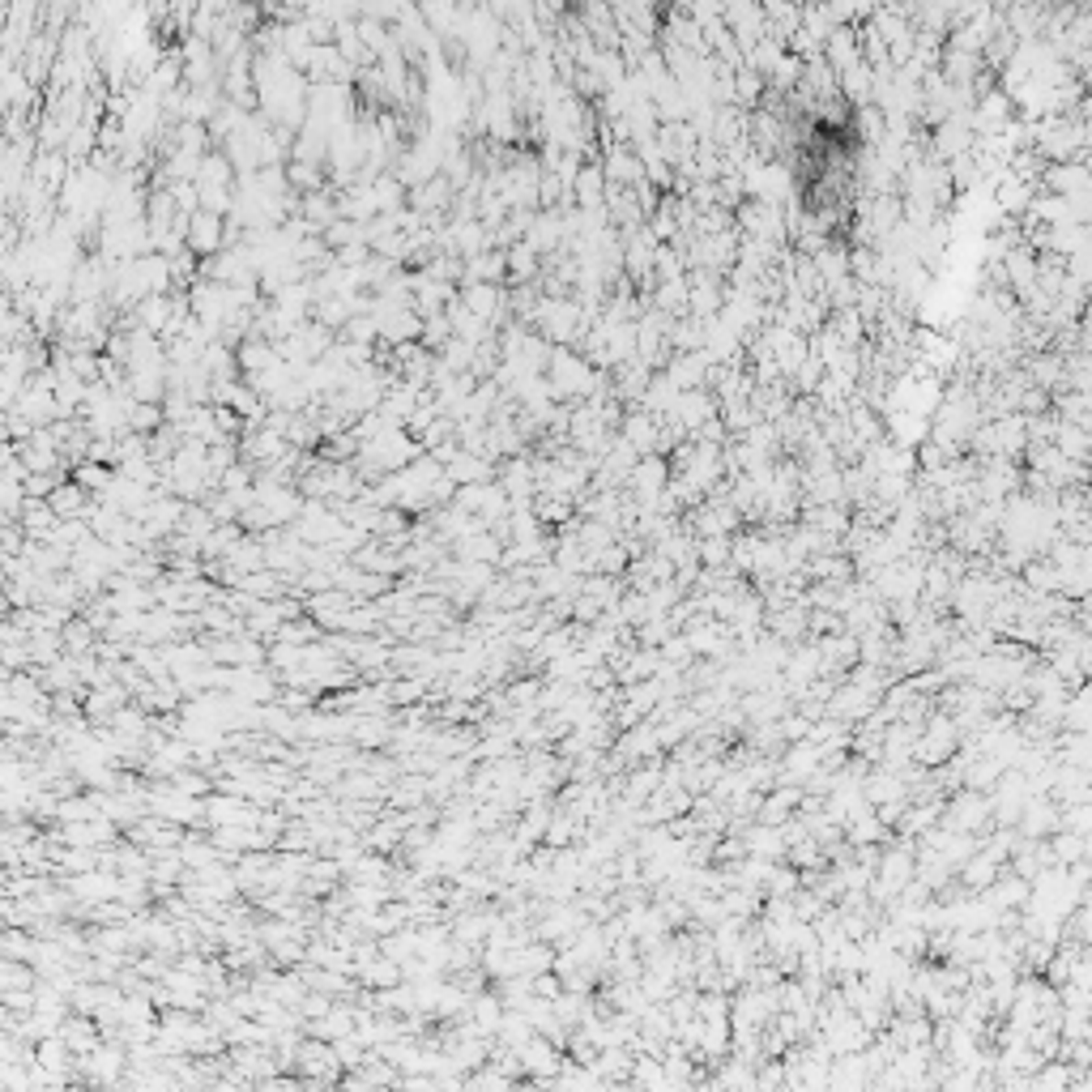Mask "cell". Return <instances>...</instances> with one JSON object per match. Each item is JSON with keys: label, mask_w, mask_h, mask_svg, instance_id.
<instances>
[{"label": "cell", "mask_w": 1092, "mask_h": 1092, "mask_svg": "<svg viewBox=\"0 0 1092 1092\" xmlns=\"http://www.w3.org/2000/svg\"><path fill=\"white\" fill-rule=\"evenodd\" d=\"M184 235H188V252H197V257H218V252H226V218H218V213L210 210H197L188 213L184 223Z\"/></svg>", "instance_id": "1"}, {"label": "cell", "mask_w": 1092, "mask_h": 1092, "mask_svg": "<svg viewBox=\"0 0 1092 1092\" xmlns=\"http://www.w3.org/2000/svg\"><path fill=\"white\" fill-rule=\"evenodd\" d=\"M112 478H115V474L107 470V465H99V461H82V465H77V486H82L86 496H90V491H107V486H112Z\"/></svg>", "instance_id": "2"}]
</instances>
